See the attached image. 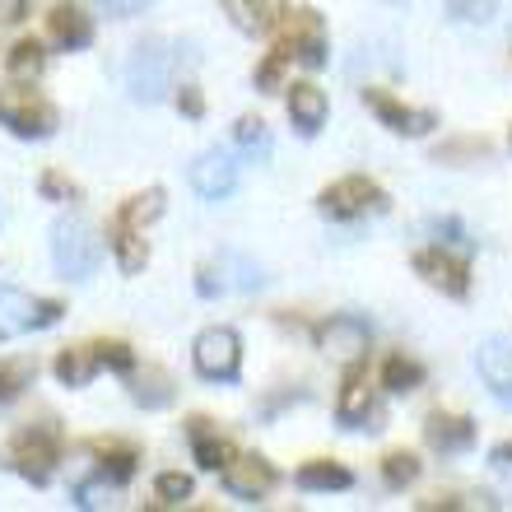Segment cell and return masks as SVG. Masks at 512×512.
Here are the masks:
<instances>
[{
	"instance_id": "74e56055",
	"label": "cell",
	"mask_w": 512,
	"mask_h": 512,
	"mask_svg": "<svg viewBox=\"0 0 512 512\" xmlns=\"http://www.w3.org/2000/svg\"><path fill=\"white\" fill-rule=\"evenodd\" d=\"M489 471H494V475L503 480V489H512V438L489 452Z\"/></svg>"
},
{
	"instance_id": "5b68a950",
	"label": "cell",
	"mask_w": 512,
	"mask_h": 512,
	"mask_svg": "<svg viewBox=\"0 0 512 512\" xmlns=\"http://www.w3.org/2000/svg\"><path fill=\"white\" fill-rule=\"evenodd\" d=\"M61 303L56 298H33L14 284H0V340H19L28 331H47L61 322Z\"/></svg>"
},
{
	"instance_id": "83f0119b",
	"label": "cell",
	"mask_w": 512,
	"mask_h": 512,
	"mask_svg": "<svg viewBox=\"0 0 512 512\" xmlns=\"http://www.w3.org/2000/svg\"><path fill=\"white\" fill-rule=\"evenodd\" d=\"M5 66H10L14 80H38L42 70H47V52H42L38 38H19L10 47V56H5Z\"/></svg>"
},
{
	"instance_id": "484cf974",
	"label": "cell",
	"mask_w": 512,
	"mask_h": 512,
	"mask_svg": "<svg viewBox=\"0 0 512 512\" xmlns=\"http://www.w3.org/2000/svg\"><path fill=\"white\" fill-rule=\"evenodd\" d=\"M98 452V471H103V480H112V485H126L135 475V447L131 443H94Z\"/></svg>"
},
{
	"instance_id": "e575fe53",
	"label": "cell",
	"mask_w": 512,
	"mask_h": 512,
	"mask_svg": "<svg viewBox=\"0 0 512 512\" xmlns=\"http://www.w3.org/2000/svg\"><path fill=\"white\" fill-rule=\"evenodd\" d=\"M154 494H159L168 508H177V503H187L191 499V475L182 471H163L159 480H154Z\"/></svg>"
},
{
	"instance_id": "ba28073f",
	"label": "cell",
	"mask_w": 512,
	"mask_h": 512,
	"mask_svg": "<svg viewBox=\"0 0 512 512\" xmlns=\"http://www.w3.org/2000/svg\"><path fill=\"white\" fill-rule=\"evenodd\" d=\"M252 294V289H261V270L247 261V256L238 252H219L215 261H205L201 270H196V294L201 298H219V294Z\"/></svg>"
},
{
	"instance_id": "8d00e7d4",
	"label": "cell",
	"mask_w": 512,
	"mask_h": 512,
	"mask_svg": "<svg viewBox=\"0 0 512 512\" xmlns=\"http://www.w3.org/2000/svg\"><path fill=\"white\" fill-rule=\"evenodd\" d=\"M42 196H47V201H75V196H80V191H75V182H70V177H61L56 173V168H47V173H42Z\"/></svg>"
},
{
	"instance_id": "4316f807",
	"label": "cell",
	"mask_w": 512,
	"mask_h": 512,
	"mask_svg": "<svg viewBox=\"0 0 512 512\" xmlns=\"http://www.w3.org/2000/svg\"><path fill=\"white\" fill-rule=\"evenodd\" d=\"M382 387H387L391 396L419 391L424 387V364H419V359H405V354H391L387 364H382Z\"/></svg>"
},
{
	"instance_id": "4fadbf2b",
	"label": "cell",
	"mask_w": 512,
	"mask_h": 512,
	"mask_svg": "<svg viewBox=\"0 0 512 512\" xmlns=\"http://www.w3.org/2000/svg\"><path fill=\"white\" fill-rule=\"evenodd\" d=\"M275 466H270L266 457H233L229 466H224V489H229V499H238V503H261L275 489Z\"/></svg>"
},
{
	"instance_id": "2e32d148",
	"label": "cell",
	"mask_w": 512,
	"mask_h": 512,
	"mask_svg": "<svg viewBox=\"0 0 512 512\" xmlns=\"http://www.w3.org/2000/svg\"><path fill=\"white\" fill-rule=\"evenodd\" d=\"M289 38H284V47L303 61V66H326V24L317 10H289Z\"/></svg>"
},
{
	"instance_id": "b9f144b4",
	"label": "cell",
	"mask_w": 512,
	"mask_h": 512,
	"mask_svg": "<svg viewBox=\"0 0 512 512\" xmlns=\"http://www.w3.org/2000/svg\"><path fill=\"white\" fill-rule=\"evenodd\" d=\"M28 14V0H0V24H19Z\"/></svg>"
},
{
	"instance_id": "7c38bea8",
	"label": "cell",
	"mask_w": 512,
	"mask_h": 512,
	"mask_svg": "<svg viewBox=\"0 0 512 512\" xmlns=\"http://www.w3.org/2000/svg\"><path fill=\"white\" fill-rule=\"evenodd\" d=\"M191 191L201 196V201H229L233 191H238V163L224 154V149H205L201 159L191 163Z\"/></svg>"
},
{
	"instance_id": "6da1fadb",
	"label": "cell",
	"mask_w": 512,
	"mask_h": 512,
	"mask_svg": "<svg viewBox=\"0 0 512 512\" xmlns=\"http://www.w3.org/2000/svg\"><path fill=\"white\" fill-rule=\"evenodd\" d=\"M0 126L19 140H47L56 131V108L28 84H5L0 89Z\"/></svg>"
},
{
	"instance_id": "1f68e13d",
	"label": "cell",
	"mask_w": 512,
	"mask_h": 512,
	"mask_svg": "<svg viewBox=\"0 0 512 512\" xmlns=\"http://www.w3.org/2000/svg\"><path fill=\"white\" fill-rule=\"evenodd\" d=\"M382 480H387V489H405L419 480V457L415 452H387L382 457Z\"/></svg>"
},
{
	"instance_id": "60d3db41",
	"label": "cell",
	"mask_w": 512,
	"mask_h": 512,
	"mask_svg": "<svg viewBox=\"0 0 512 512\" xmlns=\"http://www.w3.org/2000/svg\"><path fill=\"white\" fill-rule=\"evenodd\" d=\"M457 154H489V145L485 140H461L452 149H438V159H457Z\"/></svg>"
},
{
	"instance_id": "44dd1931",
	"label": "cell",
	"mask_w": 512,
	"mask_h": 512,
	"mask_svg": "<svg viewBox=\"0 0 512 512\" xmlns=\"http://www.w3.org/2000/svg\"><path fill=\"white\" fill-rule=\"evenodd\" d=\"M108 243H112V256H117V266H122L126 275H140V270L149 266L145 229H131V224H117V219H112Z\"/></svg>"
},
{
	"instance_id": "603a6c76",
	"label": "cell",
	"mask_w": 512,
	"mask_h": 512,
	"mask_svg": "<svg viewBox=\"0 0 512 512\" xmlns=\"http://www.w3.org/2000/svg\"><path fill=\"white\" fill-rule=\"evenodd\" d=\"M294 480H298L303 494H331V489H350L354 485V475L345 471L340 461H303Z\"/></svg>"
},
{
	"instance_id": "cb8c5ba5",
	"label": "cell",
	"mask_w": 512,
	"mask_h": 512,
	"mask_svg": "<svg viewBox=\"0 0 512 512\" xmlns=\"http://www.w3.org/2000/svg\"><path fill=\"white\" fill-rule=\"evenodd\" d=\"M98 350L94 345H70V350L56 354V378L66 382V387H89L98 373Z\"/></svg>"
},
{
	"instance_id": "d6986e66",
	"label": "cell",
	"mask_w": 512,
	"mask_h": 512,
	"mask_svg": "<svg viewBox=\"0 0 512 512\" xmlns=\"http://www.w3.org/2000/svg\"><path fill=\"white\" fill-rule=\"evenodd\" d=\"M187 433H191V452H196V466L201 471H224L233 461V447H229V438L219 429H210V419H191L187 424Z\"/></svg>"
},
{
	"instance_id": "ffe728a7",
	"label": "cell",
	"mask_w": 512,
	"mask_h": 512,
	"mask_svg": "<svg viewBox=\"0 0 512 512\" xmlns=\"http://www.w3.org/2000/svg\"><path fill=\"white\" fill-rule=\"evenodd\" d=\"M289 122L298 135H317L326 126V94L317 84H289Z\"/></svg>"
},
{
	"instance_id": "e0dca14e",
	"label": "cell",
	"mask_w": 512,
	"mask_h": 512,
	"mask_svg": "<svg viewBox=\"0 0 512 512\" xmlns=\"http://www.w3.org/2000/svg\"><path fill=\"white\" fill-rule=\"evenodd\" d=\"M424 443L443 457H457V452H471L475 447V419L471 415H452V410H433L424 419Z\"/></svg>"
},
{
	"instance_id": "3957f363",
	"label": "cell",
	"mask_w": 512,
	"mask_h": 512,
	"mask_svg": "<svg viewBox=\"0 0 512 512\" xmlns=\"http://www.w3.org/2000/svg\"><path fill=\"white\" fill-rule=\"evenodd\" d=\"M98 256H103V243L94 238V229L84 219H56L52 224V261L66 280H89L98 270Z\"/></svg>"
},
{
	"instance_id": "ac0fdd59",
	"label": "cell",
	"mask_w": 512,
	"mask_h": 512,
	"mask_svg": "<svg viewBox=\"0 0 512 512\" xmlns=\"http://www.w3.org/2000/svg\"><path fill=\"white\" fill-rule=\"evenodd\" d=\"M47 33H52L56 47H66V52H84V47L94 42V19H89L75 0H56L52 14H47Z\"/></svg>"
},
{
	"instance_id": "30bf717a",
	"label": "cell",
	"mask_w": 512,
	"mask_h": 512,
	"mask_svg": "<svg viewBox=\"0 0 512 512\" xmlns=\"http://www.w3.org/2000/svg\"><path fill=\"white\" fill-rule=\"evenodd\" d=\"M415 275H424V284L443 289L447 298L471 294V266H466L461 256L443 252V247H424V252H415Z\"/></svg>"
},
{
	"instance_id": "277c9868",
	"label": "cell",
	"mask_w": 512,
	"mask_h": 512,
	"mask_svg": "<svg viewBox=\"0 0 512 512\" xmlns=\"http://www.w3.org/2000/svg\"><path fill=\"white\" fill-rule=\"evenodd\" d=\"M191 364L205 382H238L243 373V340L233 326H205L191 345Z\"/></svg>"
},
{
	"instance_id": "d590c367",
	"label": "cell",
	"mask_w": 512,
	"mask_h": 512,
	"mask_svg": "<svg viewBox=\"0 0 512 512\" xmlns=\"http://www.w3.org/2000/svg\"><path fill=\"white\" fill-rule=\"evenodd\" d=\"M447 10H452V19H461V24H489L494 10H499V0H447Z\"/></svg>"
},
{
	"instance_id": "7402d4cb",
	"label": "cell",
	"mask_w": 512,
	"mask_h": 512,
	"mask_svg": "<svg viewBox=\"0 0 512 512\" xmlns=\"http://www.w3.org/2000/svg\"><path fill=\"white\" fill-rule=\"evenodd\" d=\"M229 5L247 33H275L289 19V0H229Z\"/></svg>"
},
{
	"instance_id": "d6a6232c",
	"label": "cell",
	"mask_w": 512,
	"mask_h": 512,
	"mask_svg": "<svg viewBox=\"0 0 512 512\" xmlns=\"http://www.w3.org/2000/svg\"><path fill=\"white\" fill-rule=\"evenodd\" d=\"M289 61H294V52L289 47H275V52H266V61L256 66V89L261 94H275L284 80V70H289Z\"/></svg>"
},
{
	"instance_id": "9c48e42d",
	"label": "cell",
	"mask_w": 512,
	"mask_h": 512,
	"mask_svg": "<svg viewBox=\"0 0 512 512\" xmlns=\"http://www.w3.org/2000/svg\"><path fill=\"white\" fill-rule=\"evenodd\" d=\"M368 345H373V331H368V322H359V317H350V312H340V317H331V322L317 326V350L326 354V359H336V364H359L368 354Z\"/></svg>"
},
{
	"instance_id": "8fae6325",
	"label": "cell",
	"mask_w": 512,
	"mask_h": 512,
	"mask_svg": "<svg viewBox=\"0 0 512 512\" xmlns=\"http://www.w3.org/2000/svg\"><path fill=\"white\" fill-rule=\"evenodd\" d=\"M364 103H368V112L396 135H429L433 126H438V117H433L429 108H405L401 98L387 94V89H364Z\"/></svg>"
},
{
	"instance_id": "5bb4252c",
	"label": "cell",
	"mask_w": 512,
	"mask_h": 512,
	"mask_svg": "<svg viewBox=\"0 0 512 512\" xmlns=\"http://www.w3.org/2000/svg\"><path fill=\"white\" fill-rule=\"evenodd\" d=\"M475 368H480V382L489 387V396H494L503 410H512V340H503V336L480 340Z\"/></svg>"
},
{
	"instance_id": "836d02e7",
	"label": "cell",
	"mask_w": 512,
	"mask_h": 512,
	"mask_svg": "<svg viewBox=\"0 0 512 512\" xmlns=\"http://www.w3.org/2000/svg\"><path fill=\"white\" fill-rule=\"evenodd\" d=\"M94 350H98V364L112 368V373H122V378L135 368V354H131V345H126V340H98Z\"/></svg>"
},
{
	"instance_id": "7a4b0ae2",
	"label": "cell",
	"mask_w": 512,
	"mask_h": 512,
	"mask_svg": "<svg viewBox=\"0 0 512 512\" xmlns=\"http://www.w3.org/2000/svg\"><path fill=\"white\" fill-rule=\"evenodd\" d=\"M61 461V433L56 424H24L10 438V466L24 475L28 485H47Z\"/></svg>"
},
{
	"instance_id": "d4e9b609",
	"label": "cell",
	"mask_w": 512,
	"mask_h": 512,
	"mask_svg": "<svg viewBox=\"0 0 512 512\" xmlns=\"http://www.w3.org/2000/svg\"><path fill=\"white\" fill-rule=\"evenodd\" d=\"M126 382H131V401L145 405V410H163V405L173 401V382H168V373H159V368H131L126 373Z\"/></svg>"
},
{
	"instance_id": "f35d334b",
	"label": "cell",
	"mask_w": 512,
	"mask_h": 512,
	"mask_svg": "<svg viewBox=\"0 0 512 512\" xmlns=\"http://www.w3.org/2000/svg\"><path fill=\"white\" fill-rule=\"evenodd\" d=\"M177 108L196 122V117H205V94L196 89V84H182V89H177Z\"/></svg>"
},
{
	"instance_id": "f1b7e54d",
	"label": "cell",
	"mask_w": 512,
	"mask_h": 512,
	"mask_svg": "<svg viewBox=\"0 0 512 512\" xmlns=\"http://www.w3.org/2000/svg\"><path fill=\"white\" fill-rule=\"evenodd\" d=\"M163 215V191L149 187L140 191V196H131V201L117 210V224H131V229H145V224H154V219Z\"/></svg>"
},
{
	"instance_id": "4dcf8cb0",
	"label": "cell",
	"mask_w": 512,
	"mask_h": 512,
	"mask_svg": "<svg viewBox=\"0 0 512 512\" xmlns=\"http://www.w3.org/2000/svg\"><path fill=\"white\" fill-rule=\"evenodd\" d=\"M33 378H38L33 359H0V405L24 396V387H33Z\"/></svg>"
},
{
	"instance_id": "ab89813d",
	"label": "cell",
	"mask_w": 512,
	"mask_h": 512,
	"mask_svg": "<svg viewBox=\"0 0 512 512\" xmlns=\"http://www.w3.org/2000/svg\"><path fill=\"white\" fill-rule=\"evenodd\" d=\"M103 14H112V19H131V14H140L145 5H154V0H94Z\"/></svg>"
},
{
	"instance_id": "52a82bcc",
	"label": "cell",
	"mask_w": 512,
	"mask_h": 512,
	"mask_svg": "<svg viewBox=\"0 0 512 512\" xmlns=\"http://www.w3.org/2000/svg\"><path fill=\"white\" fill-rule=\"evenodd\" d=\"M126 84H131V98L159 103V98L173 89V52H168L159 38L140 42L131 56V66H126Z\"/></svg>"
},
{
	"instance_id": "8992f818",
	"label": "cell",
	"mask_w": 512,
	"mask_h": 512,
	"mask_svg": "<svg viewBox=\"0 0 512 512\" xmlns=\"http://www.w3.org/2000/svg\"><path fill=\"white\" fill-rule=\"evenodd\" d=\"M317 210L326 219H364V215H382L387 210V191L364 173H350L331 182V187L317 196Z\"/></svg>"
},
{
	"instance_id": "9a60e30c",
	"label": "cell",
	"mask_w": 512,
	"mask_h": 512,
	"mask_svg": "<svg viewBox=\"0 0 512 512\" xmlns=\"http://www.w3.org/2000/svg\"><path fill=\"white\" fill-rule=\"evenodd\" d=\"M336 419L345 429H382L378 424V405H373V391H368V373H359V364H350L345 373V387H340L336 401Z\"/></svg>"
},
{
	"instance_id": "7bdbcfd3",
	"label": "cell",
	"mask_w": 512,
	"mask_h": 512,
	"mask_svg": "<svg viewBox=\"0 0 512 512\" xmlns=\"http://www.w3.org/2000/svg\"><path fill=\"white\" fill-rule=\"evenodd\" d=\"M508 145H512V131H508Z\"/></svg>"
},
{
	"instance_id": "f546056e",
	"label": "cell",
	"mask_w": 512,
	"mask_h": 512,
	"mask_svg": "<svg viewBox=\"0 0 512 512\" xmlns=\"http://www.w3.org/2000/svg\"><path fill=\"white\" fill-rule=\"evenodd\" d=\"M233 140H238V149H243L247 159H256V163L270 159V131H266V122H261V117H238Z\"/></svg>"
}]
</instances>
